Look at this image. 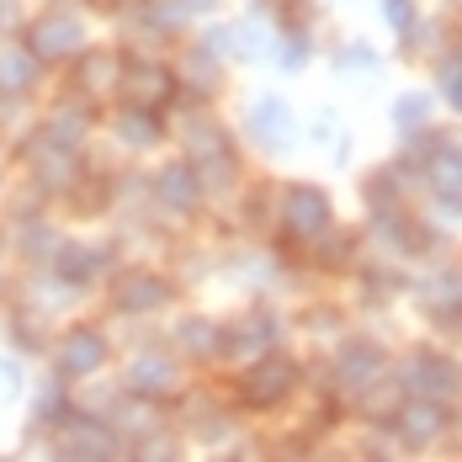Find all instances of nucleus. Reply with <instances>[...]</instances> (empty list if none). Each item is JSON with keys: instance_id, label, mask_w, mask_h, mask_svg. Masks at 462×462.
I'll use <instances>...</instances> for the list:
<instances>
[{"instance_id": "obj_1", "label": "nucleus", "mask_w": 462, "mask_h": 462, "mask_svg": "<svg viewBox=\"0 0 462 462\" xmlns=\"http://www.w3.org/2000/svg\"><path fill=\"white\" fill-rule=\"evenodd\" d=\"M86 48V32H80V16L69 11H43L27 22V53L43 64V59H69Z\"/></svg>"}, {"instance_id": "obj_2", "label": "nucleus", "mask_w": 462, "mask_h": 462, "mask_svg": "<svg viewBox=\"0 0 462 462\" xmlns=\"http://www.w3.org/2000/svg\"><path fill=\"white\" fill-rule=\"evenodd\" d=\"M53 362H59L64 377H86V372H96L101 362H106V340H101L96 329H69Z\"/></svg>"}, {"instance_id": "obj_3", "label": "nucleus", "mask_w": 462, "mask_h": 462, "mask_svg": "<svg viewBox=\"0 0 462 462\" xmlns=\"http://www.w3.org/2000/svg\"><path fill=\"white\" fill-rule=\"evenodd\" d=\"M38 86V59L27 48H0V96H27Z\"/></svg>"}, {"instance_id": "obj_4", "label": "nucleus", "mask_w": 462, "mask_h": 462, "mask_svg": "<svg viewBox=\"0 0 462 462\" xmlns=\"http://www.w3.org/2000/svg\"><path fill=\"white\" fill-rule=\"evenodd\" d=\"M292 229H303V234H319L324 229L319 191H298V197H292Z\"/></svg>"}, {"instance_id": "obj_5", "label": "nucleus", "mask_w": 462, "mask_h": 462, "mask_svg": "<svg viewBox=\"0 0 462 462\" xmlns=\"http://www.w3.org/2000/svg\"><path fill=\"white\" fill-rule=\"evenodd\" d=\"M53 272H59V277H69V282L96 277V272H101V255H91V250H64V255L53 261Z\"/></svg>"}, {"instance_id": "obj_6", "label": "nucleus", "mask_w": 462, "mask_h": 462, "mask_svg": "<svg viewBox=\"0 0 462 462\" xmlns=\"http://www.w3.org/2000/svg\"><path fill=\"white\" fill-rule=\"evenodd\" d=\"M154 298H165V287L154 277H139L123 287V309H154Z\"/></svg>"}, {"instance_id": "obj_7", "label": "nucleus", "mask_w": 462, "mask_h": 462, "mask_svg": "<svg viewBox=\"0 0 462 462\" xmlns=\"http://www.w3.org/2000/svg\"><path fill=\"white\" fill-rule=\"evenodd\" d=\"M404 425H410V441H436L441 436V415L436 410H410Z\"/></svg>"}, {"instance_id": "obj_8", "label": "nucleus", "mask_w": 462, "mask_h": 462, "mask_svg": "<svg viewBox=\"0 0 462 462\" xmlns=\"http://www.w3.org/2000/svg\"><path fill=\"white\" fill-rule=\"evenodd\" d=\"M160 191H165V202H181V208H191V181H186V171H165Z\"/></svg>"}, {"instance_id": "obj_9", "label": "nucleus", "mask_w": 462, "mask_h": 462, "mask_svg": "<svg viewBox=\"0 0 462 462\" xmlns=\"http://www.w3.org/2000/svg\"><path fill=\"white\" fill-rule=\"evenodd\" d=\"M123 139H154V134H149V117H123Z\"/></svg>"}, {"instance_id": "obj_10", "label": "nucleus", "mask_w": 462, "mask_h": 462, "mask_svg": "<svg viewBox=\"0 0 462 462\" xmlns=\"http://www.w3.org/2000/svg\"><path fill=\"white\" fill-rule=\"evenodd\" d=\"M447 91H452V101L462 106V69L457 64H447Z\"/></svg>"}, {"instance_id": "obj_11", "label": "nucleus", "mask_w": 462, "mask_h": 462, "mask_svg": "<svg viewBox=\"0 0 462 462\" xmlns=\"http://www.w3.org/2000/svg\"><path fill=\"white\" fill-rule=\"evenodd\" d=\"M388 16H393V22L404 27V22H410V0H388Z\"/></svg>"}]
</instances>
